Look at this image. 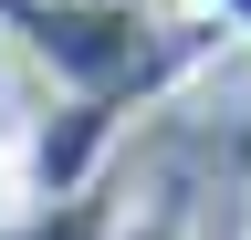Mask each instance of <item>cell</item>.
Segmentation results:
<instances>
[{
	"label": "cell",
	"mask_w": 251,
	"mask_h": 240,
	"mask_svg": "<svg viewBox=\"0 0 251 240\" xmlns=\"http://www.w3.org/2000/svg\"><path fill=\"white\" fill-rule=\"evenodd\" d=\"M0 42L42 73V115L21 136L31 198L94 188L126 115L168 105L230 52L209 11H147V0H0Z\"/></svg>",
	"instance_id": "1"
},
{
	"label": "cell",
	"mask_w": 251,
	"mask_h": 240,
	"mask_svg": "<svg viewBox=\"0 0 251 240\" xmlns=\"http://www.w3.org/2000/svg\"><path fill=\"white\" fill-rule=\"evenodd\" d=\"M0 240H115V177L63 188V198H31L21 219H0Z\"/></svg>",
	"instance_id": "2"
},
{
	"label": "cell",
	"mask_w": 251,
	"mask_h": 240,
	"mask_svg": "<svg viewBox=\"0 0 251 240\" xmlns=\"http://www.w3.org/2000/svg\"><path fill=\"white\" fill-rule=\"evenodd\" d=\"M115 240H188V188H157L147 209H115Z\"/></svg>",
	"instance_id": "3"
},
{
	"label": "cell",
	"mask_w": 251,
	"mask_h": 240,
	"mask_svg": "<svg viewBox=\"0 0 251 240\" xmlns=\"http://www.w3.org/2000/svg\"><path fill=\"white\" fill-rule=\"evenodd\" d=\"M21 209H31V177H21V146L0 136V219H21Z\"/></svg>",
	"instance_id": "4"
},
{
	"label": "cell",
	"mask_w": 251,
	"mask_h": 240,
	"mask_svg": "<svg viewBox=\"0 0 251 240\" xmlns=\"http://www.w3.org/2000/svg\"><path fill=\"white\" fill-rule=\"evenodd\" d=\"M188 11H209V21H220L230 42H251V0H188Z\"/></svg>",
	"instance_id": "5"
}]
</instances>
